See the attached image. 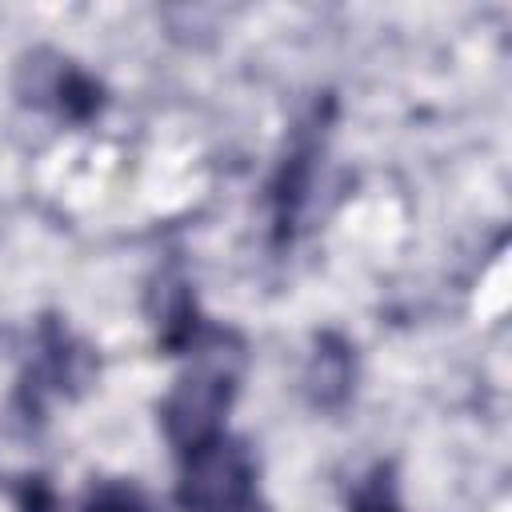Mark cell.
I'll list each match as a JSON object with an SVG mask.
<instances>
[{
	"mask_svg": "<svg viewBox=\"0 0 512 512\" xmlns=\"http://www.w3.org/2000/svg\"><path fill=\"white\" fill-rule=\"evenodd\" d=\"M252 496H256V468L240 444L216 436L212 444L184 452L180 504L188 512H248Z\"/></svg>",
	"mask_w": 512,
	"mask_h": 512,
	"instance_id": "6da1fadb",
	"label": "cell"
},
{
	"mask_svg": "<svg viewBox=\"0 0 512 512\" xmlns=\"http://www.w3.org/2000/svg\"><path fill=\"white\" fill-rule=\"evenodd\" d=\"M228 400H232V376L220 368H200L176 384V392L164 400V428L180 448V456L224 436L220 424Z\"/></svg>",
	"mask_w": 512,
	"mask_h": 512,
	"instance_id": "7a4b0ae2",
	"label": "cell"
},
{
	"mask_svg": "<svg viewBox=\"0 0 512 512\" xmlns=\"http://www.w3.org/2000/svg\"><path fill=\"white\" fill-rule=\"evenodd\" d=\"M52 96H56L60 112L72 116V120H88V116L100 108V88H96L84 72H76V68H64V72L56 76Z\"/></svg>",
	"mask_w": 512,
	"mask_h": 512,
	"instance_id": "3957f363",
	"label": "cell"
},
{
	"mask_svg": "<svg viewBox=\"0 0 512 512\" xmlns=\"http://www.w3.org/2000/svg\"><path fill=\"white\" fill-rule=\"evenodd\" d=\"M352 512H404L396 500V484L388 468H376L352 496Z\"/></svg>",
	"mask_w": 512,
	"mask_h": 512,
	"instance_id": "277c9868",
	"label": "cell"
},
{
	"mask_svg": "<svg viewBox=\"0 0 512 512\" xmlns=\"http://www.w3.org/2000/svg\"><path fill=\"white\" fill-rule=\"evenodd\" d=\"M84 512H152V508H148V500H144L140 492L120 488V484H108V488H100V492L88 500Z\"/></svg>",
	"mask_w": 512,
	"mask_h": 512,
	"instance_id": "5b68a950",
	"label": "cell"
},
{
	"mask_svg": "<svg viewBox=\"0 0 512 512\" xmlns=\"http://www.w3.org/2000/svg\"><path fill=\"white\" fill-rule=\"evenodd\" d=\"M20 512H64V504H60V496L36 476V480H28V484L20 488Z\"/></svg>",
	"mask_w": 512,
	"mask_h": 512,
	"instance_id": "8992f818",
	"label": "cell"
}]
</instances>
